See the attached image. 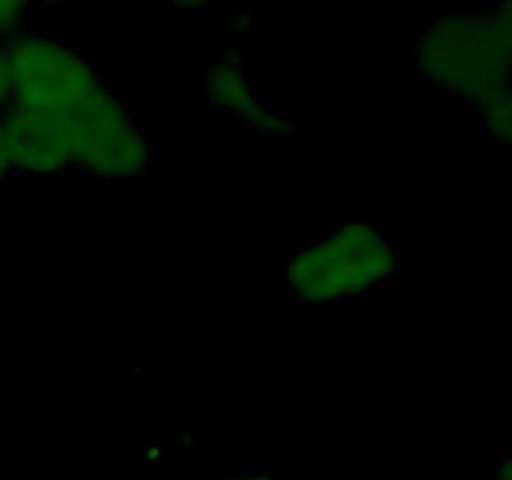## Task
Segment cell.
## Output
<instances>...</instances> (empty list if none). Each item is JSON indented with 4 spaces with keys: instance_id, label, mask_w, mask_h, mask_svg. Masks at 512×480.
Masks as SVG:
<instances>
[{
    "instance_id": "2",
    "label": "cell",
    "mask_w": 512,
    "mask_h": 480,
    "mask_svg": "<svg viewBox=\"0 0 512 480\" xmlns=\"http://www.w3.org/2000/svg\"><path fill=\"white\" fill-rule=\"evenodd\" d=\"M413 58L435 88L473 105L512 80V55L490 8H455L430 20L415 35Z\"/></svg>"
},
{
    "instance_id": "11",
    "label": "cell",
    "mask_w": 512,
    "mask_h": 480,
    "mask_svg": "<svg viewBox=\"0 0 512 480\" xmlns=\"http://www.w3.org/2000/svg\"><path fill=\"white\" fill-rule=\"evenodd\" d=\"M228 28L235 30V33H253V30L258 28V18H255V13H250V10L238 8L230 13Z\"/></svg>"
},
{
    "instance_id": "14",
    "label": "cell",
    "mask_w": 512,
    "mask_h": 480,
    "mask_svg": "<svg viewBox=\"0 0 512 480\" xmlns=\"http://www.w3.org/2000/svg\"><path fill=\"white\" fill-rule=\"evenodd\" d=\"M498 480H512V453L503 455L498 463Z\"/></svg>"
},
{
    "instance_id": "6",
    "label": "cell",
    "mask_w": 512,
    "mask_h": 480,
    "mask_svg": "<svg viewBox=\"0 0 512 480\" xmlns=\"http://www.w3.org/2000/svg\"><path fill=\"white\" fill-rule=\"evenodd\" d=\"M10 170L23 175H63L75 170L70 115L10 108L0 118Z\"/></svg>"
},
{
    "instance_id": "4",
    "label": "cell",
    "mask_w": 512,
    "mask_h": 480,
    "mask_svg": "<svg viewBox=\"0 0 512 480\" xmlns=\"http://www.w3.org/2000/svg\"><path fill=\"white\" fill-rule=\"evenodd\" d=\"M13 108L70 115L105 85L93 60L68 40L23 33L8 43Z\"/></svg>"
},
{
    "instance_id": "5",
    "label": "cell",
    "mask_w": 512,
    "mask_h": 480,
    "mask_svg": "<svg viewBox=\"0 0 512 480\" xmlns=\"http://www.w3.org/2000/svg\"><path fill=\"white\" fill-rule=\"evenodd\" d=\"M200 90L218 113L230 115L240 125L260 130L273 138H290L298 133V123L288 110L275 105L255 83V75L245 68L238 53L220 55L200 70Z\"/></svg>"
},
{
    "instance_id": "8",
    "label": "cell",
    "mask_w": 512,
    "mask_h": 480,
    "mask_svg": "<svg viewBox=\"0 0 512 480\" xmlns=\"http://www.w3.org/2000/svg\"><path fill=\"white\" fill-rule=\"evenodd\" d=\"M30 5L0 0V43H10L18 35L28 33Z\"/></svg>"
},
{
    "instance_id": "3",
    "label": "cell",
    "mask_w": 512,
    "mask_h": 480,
    "mask_svg": "<svg viewBox=\"0 0 512 480\" xmlns=\"http://www.w3.org/2000/svg\"><path fill=\"white\" fill-rule=\"evenodd\" d=\"M75 133V170L110 185L145 178L155 163V148L128 100L108 83L70 113Z\"/></svg>"
},
{
    "instance_id": "13",
    "label": "cell",
    "mask_w": 512,
    "mask_h": 480,
    "mask_svg": "<svg viewBox=\"0 0 512 480\" xmlns=\"http://www.w3.org/2000/svg\"><path fill=\"white\" fill-rule=\"evenodd\" d=\"M10 173H13V170H10L8 148H5V135H3V128H0V183H3Z\"/></svg>"
},
{
    "instance_id": "15",
    "label": "cell",
    "mask_w": 512,
    "mask_h": 480,
    "mask_svg": "<svg viewBox=\"0 0 512 480\" xmlns=\"http://www.w3.org/2000/svg\"><path fill=\"white\" fill-rule=\"evenodd\" d=\"M175 10H180V13H185V10H188V13H203V10H208V5L205 3H188V5H173Z\"/></svg>"
},
{
    "instance_id": "9",
    "label": "cell",
    "mask_w": 512,
    "mask_h": 480,
    "mask_svg": "<svg viewBox=\"0 0 512 480\" xmlns=\"http://www.w3.org/2000/svg\"><path fill=\"white\" fill-rule=\"evenodd\" d=\"M13 108V70H10L8 43H0V118Z\"/></svg>"
},
{
    "instance_id": "12",
    "label": "cell",
    "mask_w": 512,
    "mask_h": 480,
    "mask_svg": "<svg viewBox=\"0 0 512 480\" xmlns=\"http://www.w3.org/2000/svg\"><path fill=\"white\" fill-rule=\"evenodd\" d=\"M223 480H278L275 478L273 473H265V470H240V473H233V475H228V478H223Z\"/></svg>"
},
{
    "instance_id": "7",
    "label": "cell",
    "mask_w": 512,
    "mask_h": 480,
    "mask_svg": "<svg viewBox=\"0 0 512 480\" xmlns=\"http://www.w3.org/2000/svg\"><path fill=\"white\" fill-rule=\"evenodd\" d=\"M475 108H478V118L485 135L493 138L495 143L505 145V148H512V80L493 90Z\"/></svg>"
},
{
    "instance_id": "10",
    "label": "cell",
    "mask_w": 512,
    "mask_h": 480,
    "mask_svg": "<svg viewBox=\"0 0 512 480\" xmlns=\"http://www.w3.org/2000/svg\"><path fill=\"white\" fill-rule=\"evenodd\" d=\"M490 13H493L495 28H498L500 38H503L505 48H508L512 55V3L495 5V8H490Z\"/></svg>"
},
{
    "instance_id": "1",
    "label": "cell",
    "mask_w": 512,
    "mask_h": 480,
    "mask_svg": "<svg viewBox=\"0 0 512 480\" xmlns=\"http://www.w3.org/2000/svg\"><path fill=\"white\" fill-rule=\"evenodd\" d=\"M398 243L370 220H348L298 245L280 278L298 303L343 305L385 288L400 275Z\"/></svg>"
}]
</instances>
